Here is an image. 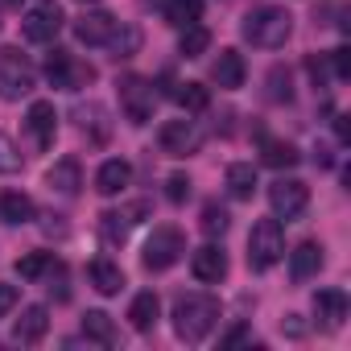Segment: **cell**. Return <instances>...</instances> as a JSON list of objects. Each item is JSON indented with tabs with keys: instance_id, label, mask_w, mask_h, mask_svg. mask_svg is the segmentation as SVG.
Segmentation results:
<instances>
[{
	"instance_id": "6da1fadb",
	"label": "cell",
	"mask_w": 351,
	"mask_h": 351,
	"mask_svg": "<svg viewBox=\"0 0 351 351\" xmlns=\"http://www.w3.org/2000/svg\"><path fill=\"white\" fill-rule=\"evenodd\" d=\"M219 318H223V306L215 293H182L173 302V335L182 343H203Z\"/></svg>"
},
{
	"instance_id": "7a4b0ae2",
	"label": "cell",
	"mask_w": 351,
	"mask_h": 351,
	"mask_svg": "<svg viewBox=\"0 0 351 351\" xmlns=\"http://www.w3.org/2000/svg\"><path fill=\"white\" fill-rule=\"evenodd\" d=\"M240 34H244V42H252L256 50H281V46L289 42V34H293V17H289L285 9H277V5H261V9H252V13L244 17Z\"/></svg>"
},
{
	"instance_id": "3957f363",
	"label": "cell",
	"mask_w": 351,
	"mask_h": 351,
	"mask_svg": "<svg viewBox=\"0 0 351 351\" xmlns=\"http://www.w3.org/2000/svg\"><path fill=\"white\" fill-rule=\"evenodd\" d=\"M281 256H285L281 219H277V215H273V219H256L252 232H248V265H252L256 273H265V269H273Z\"/></svg>"
},
{
	"instance_id": "277c9868",
	"label": "cell",
	"mask_w": 351,
	"mask_h": 351,
	"mask_svg": "<svg viewBox=\"0 0 351 351\" xmlns=\"http://www.w3.org/2000/svg\"><path fill=\"white\" fill-rule=\"evenodd\" d=\"M38 87V71L34 62L17 50V46H5L0 50V99H25L29 91Z\"/></svg>"
},
{
	"instance_id": "5b68a950",
	"label": "cell",
	"mask_w": 351,
	"mask_h": 351,
	"mask_svg": "<svg viewBox=\"0 0 351 351\" xmlns=\"http://www.w3.org/2000/svg\"><path fill=\"white\" fill-rule=\"evenodd\" d=\"M182 252H186V236L178 232V228H169V223H161V228H153V236L145 240V269L149 273H165L169 265H178L182 261Z\"/></svg>"
},
{
	"instance_id": "8992f818",
	"label": "cell",
	"mask_w": 351,
	"mask_h": 351,
	"mask_svg": "<svg viewBox=\"0 0 351 351\" xmlns=\"http://www.w3.org/2000/svg\"><path fill=\"white\" fill-rule=\"evenodd\" d=\"M120 91V112L128 116V124H149L153 120V108H157V91L145 75H124L116 83Z\"/></svg>"
},
{
	"instance_id": "52a82bcc",
	"label": "cell",
	"mask_w": 351,
	"mask_h": 351,
	"mask_svg": "<svg viewBox=\"0 0 351 351\" xmlns=\"http://www.w3.org/2000/svg\"><path fill=\"white\" fill-rule=\"evenodd\" d=\"M46 79H50L58 91H79V87L95 83V66L79 62V58L66 54V50H50V58H46Z\"/></svg>"
},
{
	"instance_id": "ba28073f",
	"label": "cell",
	"mask_w": 351,
	"mask_h": 351,
	"mask_svg": "<svg viewBox=\"0 0 351 351\" xmlns=\"http://www.w3.org/2000/svg\"><path fill=\"white\" fill-rule=\"evenodd\" d=\"M269 207H273V215L277 219H302V211L310 207V186L302 182V178H277L273 186H269Z\"/></svg>"
},
{
	"instance_id": "9c48e42d",
	"label": "cell",
	"mask_w": 351,
	"mask_h": 351,
	"mask_svg": "<svg viewBox=\"0 0 351 351\" xmlns=\"http://www.w3.org/2000/svg\"><path fill=\"white\" fill-rule=\"evenodd\" d=\"M157 145H161V153H169V157H191V153L203 149V128H199L195 120H165V124L157 128Z\"/></svg>"
},
{
	"instance_id": "30bf717a",
	"label": "cell",
	"mask_w": 351,
	"mask_h": 351,
	"mask_svg": "<svg viewBox=\"0 0 351 351\" xmlns=\"http://www.w3.org/2000/svg\"><path fill=\"white\" fill-rule=\"evenodd\" d=\"M62 9L54 5V0H46V5H38V9H29L25 17H21V34H25V42H38V46H46V42H54L58 38V29H62Z\"/></svg>"
},
{
	"instance_id": "8fae6325",
	"label": "cell",
	"mask_w": 351,
	"mask_h": 351,
	"mask_svg": "<svg viewBox=\"0 0 351 351\" xmlns=\"http://www.w3.org/2000/svg\"><path fill=\"white\" fill-rule=\"evenodd\" d=\"M116 29H120V21H116L112 13H104V9H95V13H83V17L75 21V38H79L83 46H108Z\"/></svg>"
},
{
	"instance_id": "7c38bea8",
	"label": "cell",
	"mask_w": 351,
	"mask_h": 351,
	"mask_svg": "<svg viewBox=\"0 0 351 351\" xmlns=\"http://www.w3.org/2000/svg\"><path fill=\"white\" fill-rule=\"evenodd\" d=\"M25 128L34 132L38 149H50L54 136H58V112H54V104L50 99H34L29 112H25Z\"/></svg>"
},
{
	"instance_id": "4fadbf2b",
	"label": "cell",
	"mask_w": 351,
	"mask_h": 351,
	"mask_svg": "<svg viewBox=\"0 0 351 351\" xmlns=\"http://www.w3.org/2000/svg\"><path fill=\"white\" fill-rule=\"evenodd\" d=\"M191 273H195V281H223L228 277V252L223 248H215V244H203L195 256H191Z\"/></svg>"
},
{
	"instance_id": "5bb4252c",
	"label": "cell",
	"mask_w": 351,
	"mask_h": 351,
	"mask_svg": "<svg viewBox=\"0 0 351 351\" xmlns=\"http://www.w3.org/2000/svg\"><path fill=\"white\" fill-rule=\"evenodd\" d=\"M46 186H50L54 195H62V199H75L79 186H83V169H79V161H75V157L54 161L50 173H46Z\"/></svg>"
},
{
	"instance_id": "9a60e30c",
	"label": "cell",
	"mask_w": 351,
	"mask_h": 351,
	"mask_svg": "<svg viewBox=\"0 0 351 351\" xmlns=\"http://www.w3.org/2000/svg\"><path fill=\"white\" fill-rule=\"evenodd\" d=\"M244 75H248V66H244V54H240V50H219L211 79H215L223 91H240V87H244Z\"/></svg>"
},
{
	"instance_id": "2e32d148",
	"label": "cell",
	"mask_w": 351,
	"mask_h": 351,
	"mask_svg": "<svg viewBox=\"0 0 351 351\" xmlns=\"http://www.w3.org/2000/svg\"><path fill=\"white\" fill-rule=\"evenodd\" d=\"M314 314L326 330H339L343 318H347V293L343 289H318L314 293Z\"/></svg>"
},
{
	"instance_id": "e0dca14e",
	"label": "cell",
	"mask_w": 351,
	"mask_h": 351,
	"mask_svg": "<svg viewBox=\"0 0 351 351\" xmlns=\"http://www.w3.org/2000/svg\"><path fill=\"white\" fill-rule=\"evenodd\" d=\"M50 330V310L46 306H25L21 318L13 322V339L17 343H42Z\"/></svg>"
},
{
	"instance_id": "ac0fdd59",
	"label": "cell",
	"mask_w": 351,
	"mask_h": 351,
	"mask_svg": "<svg viewBox=\"0 0 351 351\" xmlns=\"http://www.w3.org/2000/svg\"><path fill=\"white\" fill-rule=\"evenodd\" d=\"M128 182H132V165H128L124 157L104 161V165H99V173H95V191H99V195H108V199H112V195H120Z\"/></svg>"
},
{
	"instance_id": "d6986e66",
	"label": "cell",
	"mask_w": 351,
	"mask_h": 351,
	"mask_svg": "<svg viewBox=\"0 0 351 351\" xmlns=\"http://www.w3.org/2000/svg\"><path fill=\"white\" fill-rule=\"evenodd\" d=\"M136 215H145V203H136L132 211H104V215H99V236H104L108 244H124V236H128V228L136 223Z\"/></svg>"
},
{
	"instance_id": "ffe728a7",
	"label": "cell",
	"mask_w": 351,
	"mask_h": 351,
	"mask_svg": "<svg viewBox=\"0 0 351 351\" xmlns=\"http://www.w3.org/2000/svg\"><path fill=\"white\" fill-rule=\"evenodd\" d=\"M318 269H322V244L306 240V244H298V248L289 252V277H293V281H310Z\"/></svg>"
},
{
	"instance_id": "44dd1931",
	"label": "cell",
	"mask_w": 351,
	"mask_h": 351,
	"mask_svg": "<svg viewBox=\"0 0 351 351\" xmlns=\"http://www.w3.org/2000/svg\"><path fill=\"white\" fill-rule=\"evenodd\" d=\"M261 161L269 165V169H293L298 161H302V153L289 145V141H277V136H265L261 141Z\"/></svg>"
},
{
	"instance_id": "7402d4cb",
	"label": "cell",
	"mask_w": 351,
	"mask_h": 351,
	"mask_svg": "<svg viewBox=\"0 0 351 351\" xmlns=\"http://www.w3.org/2000/svg\"><path fill=\"white\" fill-rule=\"evenodd\" d=\"M0 219H9V223H29L38 219V207L25 191H5L0 195Z\"/></svg>"
},
{
	"instance_id": "603a6c76",
	"label": "cell",
	"mask_w": 351,
	"mask_h": 351,
	"mask_svg": "<svg viewBox=\"0 0 351 351\" xmlns=\"http://www.w3.org/2000/svg\"><path fill=\"white\" fill-rule=\"evenodd\" d=\"M75 120H79V128H83L95 145H104V141H108V132H112L108 112H104L99 104H83V108H75Z\"/></svg>"
},
{
	"instance_id": "cb8c5ba5",
	"label": "cell",
	"mask_w": 351,
	"mask_h": 351,
	"mask_svg": "<svg viewBox=\"0 0 351 351\" xmlns=\"http://www.w3.org/2000/svg\"><path fill=\"white\" fill-rule=\"evenodd\" d=\"M87 277H91V285H95L104 298H112V293H120V289H124V269H120V265H112V261H91Z\"/></svg>"
},
{
	"instance_id": "d4e9b609",
	"label": "cell",
	"mask_w": 351,
	"mask_h": 351,
	"mask_svg": "<svg viewBox=\"0 0 351 351\" xmlns=\"http://www.w3.org/2000/svg\"><path fill=\"white\" fill-rule=\"evenodd\" d=\"M157 314H161V302H157V293H153V289L136 293V298H132V306H128V322H132V330H153Z\"/></svg>"
},
{
	"instance_id": "484cf974",
	"label": "cell",
	"mask_w": 351,
	"mask_h": 351,
	"mask_svg": "<svg viewBox=\"0 0 351 351\" xmlns=\"http://www.w3.org/2000/svg\"><path fill=\"white\" fill-rule=\"evenodd\" d=\"M223 182H228V195H232V199H252V195H256V169H252L248 161H232Z\"/></svg>"
},
{
	"instance_id": "4316f807",
	"label": "cell",
	"mask_w": 351,
	"mask_h": 351,
	"mask_svg": "<svg viewBox=\"0 0 351 351\" xmlns=\"http://www.w3.org/2000/svg\"><path fill=\"white\" fill-rule=\"evenodd\" d=\"M165 21L169 25H178V29H186V25H195L199 17H203V0H165Z\"/></svg>"
},
{
	"instance_id": "83f0119b",
	"label": "cell",
	"mask_w": 351,
	"mask_h": 351,
	"mask_svg": "<svg viewBox=\"0 0 351 351\" xmlns=\"http://www.w3.org/2000/svg\"><path fill=\"white\" fill-rule=\"evenodd\" d=\"M83 335H87L91 343H104V347L116 343V326H112V318H108L104 310H87V314H83Z\"/></svg>"
},
{
	"instance_id": "f1b7e54d",
	"label": "cell",
	"mask_w": 351,
	"mask_h": 351,
	"mask_svg": "<svg viewBox=\"0 0 351 351\" xmlns=\"http://www.w3.org/2000/svg\"><path fill=\"white\" fill-rule=\"evenodd\" d=\"M178 50H182V58H203L207 50H211V29L207 25H186L182 29V42H178Z\"/></svg>"
},
{
	"instance_id": "f546056e",
	"label": "cell",
	"mask_w": 351,
	"mask_h": 351,
	"mask_svg": "<svg viewBox=\"0 0 351 351\" xmlns=\"http://www.w3.org/2000/svg\"><path fill=\"white\" fill-rule=\"evenodd\" d=\"M50 265H54V252H29V256L17 261V277L21 281H42Z\"/></svg>"
},
{
	"instance_id": "4dcf8cb0",
	"label": "cell",
	"mask_w": 351,
	"mask_h": 351,
	"mask_svg": "<svg viewBox=\"0 0 351 351\" xmlns=\"http://www.w3.org/2000/svg\"><path fill=\"white\" fill-rule=\"evenodd\" d=\"M112 50H116V58H132L136 50H141V29L136 25H124L120 21V29L112 34V42H108Z\"/></svg>"
},
{
	"instance_id": "1f68e13d",
	"label": "cell",
	"mask_w": 351,
	"mask_h": 351,
	"mask_svg": "<svg viewBox=\"0 0 351 351\" xmlns=\"http://www.w3.org/2000/svg\"><path fill=\"white\" fill-rule=\"evenodd\" d=\"M273 104H289L293 99V75L285 71V66H273L269 71V91H265Z\"/></svg>"
},
{
	"instance_id": "d6a6232c",
	"label": "cell",
	"mask_w": 351,
	"mask_h": 351,
	"mask_svg": "<svg viewBox=\"0 0 351 351\" xmlns=\"http://www.w3.org/2000/svg\"><path fill=\"white\" fill-rule=\"evenodd\" d=\"M178 104H182L186 112H207V108H211V91H207L203 83H182Z\"/></svg>"
},
{
	"instance_id": "836d02e7",
	"label": "cell",
	"mask_w": 351,
	"mask_h": 351,
	"mask_svg": "<svg viewBox=\"0 0 351 351\" xmlns=\"http://www.w3.org/2000/svg\"><path fill=\"white\" fill-rule=\"evenodd\" d=\"M165 199L173 207H182L191 199V178H186V173H169V178H165Z\"/></svg>"
},
{
	"instance_id": "e575fe53",
	"label": "cell",
	"mask_w": 351,
	"mask_h": 351,
	"mask_svg": "<svg viewBox=\"0 0 351 351\" xmlns=\"http://www.w3.org/2000/svg\"><path fill=\"white\" fill-rule=\"evenodd\" d=\"M21 169V149L13 145V136L0 132V173H17Z\"/></svg>"
},
{
	"instance_id": "d590c367",
	"label": "cell",
	"mask_w": 351,
	"mask_h": 351,
	"mask_svg": "<svg viewBox=\"0 0 351 351\" xmlns=\"http://www.w3.org/2000/svg\"><path fill=\"white\" fill-rule=\"evenodd\" d=\"M203 232H207V236H223V232H228V211L215 207V203H207V207H203Z\"/></svg>"
},
{
	"instance_id": "8d00e7d4",
	"label": "cell",
	"mask_w": 351,
	"mask_h": 351,
	"mask_svg": "<svg viewBox=\"0 0 351 351\" xmlns=\"http://www.w3.org/2000/svg\"><path fill=\"white\" fill-rule=\"evenodd\" d=\"M330 66H335V79H351V50L339 46V50L330 54Z\"/></svg>"
},
{
	"instance_id": "74e56055",
	"label": "cell",
	"mask_w": 351,
	"mask_h": 351,
	"mask_svg": "<svg viewBox=\"0 0 351 351\" xmlns=\"http://www.w3.org/2000/svg\"><path fill=\"white\" fill-rule=\"evenodd\" d=\"M17 298H21V293H17V285H5V281H0V318H5V314L17 306Z\"/></svg>"
},
{
	"instance_id": "f35d334b",
	"label": "cell",
	"mask_w": 351,
	"mask_h": 351,
	"mask_svg": "<svg viewBox=\"0 0 351 351\" xmlns=\"http://www.w3.org/2000/svg\"><path fill=\"white\" fill-rule=\"evenodd\" d=\"M236 343H252V330H248V326H232V330L223 335V347H236Z\"/></svg>"
},
{
	"instance_id": "ab89813d",
	"label": "cell",
	"mask_w": 351,
	"mask_h": 351,
	"mask_svg": "<svg viewBox=\"0 0 351 351\" xmlns=\"http://www.w3.org/2000/svg\"><path fill=\"white\" fill-rule=\"evenodd\" d=\"M335 136L347 145V136H351V128H347V116H335Z\"/></svg>"
},
{
	"instance_id": "60d3db41",
	"label": "cell",
	"mask_w": 351,
	"mask_h": 351,
	"mask_svg": "<svg viewBox=\"0 0 351 351\" xmlns=\"http://www.w3.org/2000/svg\"><path fill=\"white\" fill-rule=\"evenodd\" d=\"M0 9H21V0H0Z\"/></svg>"
},
{
	"instance_id": "b9f144b4",
	"label": "cell",
	"mask_w": 351,
	"mask_h": 351,
	"mask_svg": "<svg viewBox=\"0 0 351 351\" xmlns=\"http://www.w3.org/2000/svg\"><path fill=\"white\" fill-rule=\"evenodd\" d=\"M83 5H95V0H83Z\"/></svg>"
}]
</instances>
